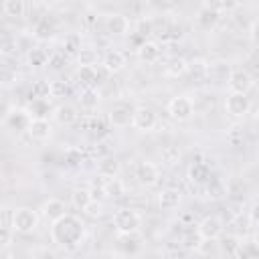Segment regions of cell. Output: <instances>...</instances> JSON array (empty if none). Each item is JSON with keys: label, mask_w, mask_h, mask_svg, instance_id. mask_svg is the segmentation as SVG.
<instances>
[{"label": "cell", "mask_w": 259, "mask_h": 259, "mask_svg": "<svg viewBox=\"0 0 259 259\" xmlns=\"http://www.w3.org/2000/svg\"><path fill=\"white\" fill-rule=\"evenodd\" d=\"M49 235H51V241L57 247H63L67 251H73V249H77V247L83 245V241L87 237V227L81 221V217L71 214V212H65L63 217H59L57 221L51 223Z\"/></svg>", "instance_id": "6da1fadb"}, {"label": "cell", "mask_w": 259, "mask_h": 259, "mask_svg": "<svg viewBox=\"0 0 259 259\" xmlns=\"http://www.w3.org/2000/svg\"><path fill=\"white\" fill-rule=\"evenodd\" d=\"M111 223H113V229H115L117 235H132V233L136 235L142 227V214L136 208H130V206L117 208L113 212Z\"/></svg>", "instance_id": "7a4b0ae2"}, {"label": "cell", "mask_w": 259, "mask_h": 259, "mask_svg": "<svg viewBox=\"0 0 259 259\" xmlns=\"http://www.w3.org/2000/svg\"><path fill=\"white\" fill-rule=\"evenodd\" d=\"M38 223H40V217L36 210L28 208V206H20L12 212V219H10V227L12 231L20 233V235H28V233H34L38 229Z\"/></svg>", "instance_id": "3957f363"}, {"label": "cell", "mask_w": 259, "mask_h": 259, "mask_svg": "<svg viewBox=\"0 0 259 259\" xmlns=\"http://www.w3.org/2000/svg\"><path fill=\"white\" fill-rule=\"evenodd\" d=\"M168 113L178 123L188 121L194 115V101L188 95H176L168 101Z\"/></svg>", "instance_id": "277c9868"}, {"label": "cell", "mask_w": 259, "mask_h": 259, "mask_svg": "<svg viewBox=\"0 0 259 259\" xmlns=\"http://www.w3.org/2000/svg\"><path fill=\"white\" fill-rule=\"evenodd\" d=\"M223 231H225V223L217 214H208L196 225V237L200 241H217L223 235Z\"/></svg>", "instance_id": "5b68a950"}, {"label": "cell", "mask_w": 259, "mask_h": 259, "mask_svg": "<svg viewBox=\"0 0 259 259\" xmlns=\"http://www.w3.org/2000/svg\"><path fill=\"white\" fill-rule=\"evenodd\" d=\"M158 125V115L148 105H138L132 109V127L138 132H152Z\"/></svg>", "instance_id": "8992f818"}, {"label": "cell", "mask_w": 259, "mask_h": 259, "mask_svg": "<svg viewBox=\"0 0 259 259\" xmlns=\"http://www.w3.org/2000/svg\"><path fill=\"white\" fill-rule=\"evenodd\" d=\"M251 109V99L247 97V93H237V91H229L225 97V111L231 117H245Z\"/></svg>", "instance_id": "52a82bcc"}, {"label": "cell", "mask_w": 259, "mask_h": 259, "mask_svg": "<svg viewBox=\"0 0 259 259\" xmlns=\"http://www.w3.org/2000/svg\"><path fill=\"white\" fill-rule=\"evenodd\" d=\"M227 87H229V91L249 93L253 87V77L249 75L247 69H233L227 77Z\"/></svg>", "instance_id": "ba28073f"}, {"label": "cell", "mask_w": 259, "mask_h": 259, "mask_svg": "<svg viewBox=\"0 0 259 259\" xmlns=\"http://www.w3.org/2000/svg\"><path fill=\"white\" fill-rule=\"evenodd\" d=\"M24 132L34 142H47L51 138V134H53V125H51V121L47 117H30Z\"/></svg>", "instance_id": "9c48e42d"}, {"label": "cell", "mask_w": 259, "mask_h": 259, "mask_svg": "<svg viewBox=\"0 0 259 259\" xmlns=\"http://www.w3.org/2000/svg\"><path fill=\"white\" fill-rule=\"evenodd\" d=\"M136 180L142 186H154V184H158V180H160L158 166L154 162H148V160L138 162V166H136Z\"/></svg>", "instance_id": "30bf717a"}, {"label": "cell", "mask_w": 259, "mask_h": 259, "mask_svg": "<svg viewBox=\"0 0 259 259\" xmlns=\"http://www.w3.org/2000/svg\"><path fill=\"white\" fill-rule=\"evenodd\" d=\"M101 65L107 73H119V71L125 69L127 59L119 49H109V51H105V55L101 59Z\"/></svg>", "instance_id": "8fae6325"}, {"label": "cell", "mask_w": 259, "mask_h": 259, "mask_svg": "<svg viewBox=\"0 0 259 259\" xmlns=\"http://www.w3.org/2000/svg\"><path fill=\"white\" fill-rule=\"evenodd\" d=\"M53 119L61 125H73L79 121V109L73 103H61L53 109Z\"/></svg>", "instance_id": "7c38bea8"}, {"label": "cell", "mask_w": 259, "mask_h": 259, "mask_svg": "<svg viewBox=\"0 0 259 259\" xmlns=\"http://www.w3.org/2000/svg\"><path fill=\"white\" fill-rule=\"evenodd\" d=\"M103 24H105V30H107L109 34H115V36L127 34V30H130V20H127V16H123V14H119V12L107 14Z\"/></svg>", "instance_id": "4fadbf2b"}, {"label": "cell", "mask_w": 259, "mask_h": 259, "mask_svg": "<svg viewBox=\"0 0 259 259\" xmlns=\"http://www.w3.org/2000/svg\"><path fill=\"white\" fill-rule=\"evenodd\" d=\"M182 202V192L178 188H164L158 192V204L160 208L164 210H172V208H178Z\"/></svg>", "instance_id": "5bb4252c"}, {"label": "cell", "mask_w": 259, "mask_h": 259, "mask_svg": "<svg viewBox=\"0 0 259 259\" xmlns=\"http://www.w3.org/2000/svg\"><path fill=\"white\" fill-rule=\"evenodd\" d=\"M119 170H121V166H119L117 158H113V156H103V158L97 160V174L105 180L115 178L119 174Z\"/></svg>", "instance_id": "9a60e30c"}, {"label": "cell", "mask_w": 259, "mask_h": 259, "mask_svg": "<svg viewBox=\"0 0 259 259\" xmlns=\"http://www.w3.org/2000/svg\"><path fill=\"white\" fill-rule=\"evenodd\" d=\"M40 210H42V217L53 223V221H57L59 217H63L67 212V206H65V202L61 198H49V200L42 202Z\"/></svg>", "instance_id": "2e32d148"}, {"label": "cell", "mask_w": 259, "mask_h": 259, "mask_svg": "<svg viewBox=\"0 0 259 259\" xmlns=\"http://www.w3.org/2000/svg\"><path fill=\"white\" fill-rule=\"evenodd\" d=\"M109 123L113 127H127V125H132V109L127 105H115L109 111Z\"/></svg>", "instance_id": "e0dca14e"}, {"label": "cell", "mask_w": 259, "mask_h": 259, "mask_svg": "<svg viewBox=\"0 0 259 259\" xmlns=\"http://www.w3.org/2000/svg\"><path fill=\"white\" fill-rule=\"evenodd\" d=\"M138 59L142 63H156L160 59V45L156 40H144L138 47Z\"/></svg>", "instance_id": "ac0fdd59"}, {"label": "cell", "mask_w": 259, "mask_h": 259, "mask_svg": "<svg viewBox=\"0 0 259 259\" xmlns=\"http://www.w3.org/2000/svg\"><path fill=\"white\" fill-rule=\"evenodd\" d=\"M188 69H190V65H188V61H186L184 57H172V59L166 63V67H164L166 75H168V77H174V79L186 75Z\"/></svg>", "instance_id": "d6986e66"}, {"label": "cell", "mask_w": 259, "mask_h": 259, "mask_svg": "<svg viewBox=\"0 0 259 259\" xmlns=\"http://www.w3.org/2000/svg\"><path fill=\"white\" fill-rule=\"evenodd\" d=\"M28 119H30V115H28V111L26 109H10L8 113H6V125H10L12 130H26V125H28Z\"/></svg>", "instance_id": "ffe728a7"}, {"label": "cell", "mask_w": 259, "mask_h": 259, "mask_svg": "<svg viewBox=\"0 0 259 259\" xmlns=\"http://www.w3.org/2000/svg\"><path fill=\"white\" fill-rule=\"evenodd\" d=\"M32 38H34V40H40V42L53 40V38H55V26H53L49 20L36 22V26H34V30H32Z\"/></svg>", "instance_id": "44dd1931"}, {"label": "cell", "mask_w": 259, "mask_h": 259, "mask_svg": "<svg viewBox=\"0 0 259 259\" xmlns=\"http://www.w3.org/2000/svg\"><path fill=\"white\" fill-rule=\"evenodd\" d=\"M219 243V249H221V253H225V255H231V257H235V253H237V249H239V245H241V239L239 237H235V235H227V237H219L217 239Z\"/></svg>", "instance_id": "7402d4cb"}, {"label": "cell", "mask_w": 259, "mask_h": 259, "mask_svg": "<svg viewBox=\"0 0 259 259\" xmlns=\"http://www.w3.org/2000/svg\"><path fill=\"white\" fill-rule=\"evenodd\" d=\"M2 10L10 18H22L26 12V4H24V0H4Z\"/></svg>", "instance_id": "603a6c76"}, {"label": "cell", "mask_w": 259, "mask_h": 259, "mask_svg": "<svg viewBox=\"0 0 259 259\" xmlns=\"http://www.w3.org/2000/svg\"><path fill=\"white\" fill-rule=\"evenodd\" d=\"M196 22H198L202 28H212V26L219 22V10H217V8H210V6L202 8V10L198 12V16H196Z\"/></svg>", "instance_id": "cb8c5ba5"}, {"label": "cell", "mask_w": 259, "mask_h": 259, "mask_svg": "<svg viewBox=\"0 0 259 259\" xmlns=\"http://www.w3.org/2000/svg\"><path fill=\"white\" fill-rule=\"evenodd\" d=\"M79 103L83 109H95L99 105V93L93 87H85L79 95Z\"/></svg>", "instance_id": "d4e9b609"}, {"label": "cell", "mask_w": 259, "mask_h": 259, "mask_svg": "<svg viewBox=\"0 0 259 259\" xmlns=\"http://www.w3.org/2000/svg\"><path fill=\"white\" fill-rule=\"evenodd\" d=\"M206 194H208L210 200L223 198V196L227 194V184L221 182L219 178H210V176H208V180H206Z\"/></svg>", "instance_id": "484cf974"}, {"label": "cell", "mask_w": 259, "mask_h": 259, "mask_svg": "<svg viewBox=\"0 0 259 259\" xmlns=\"http://www.w3.org/2000/svg\"><path fill=\"white\" fill-rule=\"evenodd\" d=\"M77 79H79V83H83L85 87H93V85L97 83V79H99V73H97L95 67H79Z\"/></svg>", "instance_id": "4316f807"}, {"label": "cell", "mask_w": 259, "mask_h": 259, "mask_svg": "<svg viewBox=\"0 0 259 259\" xmlns=\"http://www.w3.org/2000/svg\"><path fill=\"white\" fill-rule=\"evenodd\" d=\"M160 158H162V162L164 164H168V166H176L178 162H180V148L178 146H164L162 150H160Z\"/></svg>", "instance_id": "83f0119b"}, {"label": "cell", "mask_w": 259, "mask_h": 259, "mask_svg": "<svg viewBox=\"0 0 259 259\" xmlns=\"http://www.w3.org/2000/svg\"><path fill=\"white\" fill-rule=\"evenodd\" d=\"M77 61H79V67H95V63H97V51H93V49H79L77 51Z\"/></svg>", "instance_id": "f1b7e54d"}, {"label": "cell", "mask_w": 259, "mask_h": 259, "mask_svg": "<svg viewBox=\"0 0 259 259\" xmlns=\"http://www.w3.org/2000/svg\"><path fill=\"white\" fill-rule=\"evenodd\" d=\"M208 176H210V170H208V166L204 162H194L192 164V168H190V180H194V182H206Z\"/></svg>", "instance_id": "f546056e"}, {"label": "cell", "mask_w": 259, "mask_h": 259, "mask_svg": "<svg viewBox=\"0 0 259 259\" xmlns=\"http://www.w3.org/2000/svg\"><path fill=\"white\" fill-rule=\"evenodd\" d=\"M89 200H91V192H89V188H75L73 194H71V202H73V206L79 208V210H83L85 204H87Z\"/></svg>", "instance_id": "4dcf8cb0"}, {"label": "cell", "mask_w": 259, "mask_h": 259, "mask_svg": "<svg viewBox=\"0 0 259 259\" xmlns=\"http://www.w3.org/2000/svg\"><path fill=\"white\" fill-rule=\"evenodd\" d=\"M83 212L89 217V219H101L103 217V202L101 200H95V198H91L87 204H85V208H83Z\"/></svg>", "instance_id": "1f68e13d"}, {"label": "cell", "mask_w": 259, "mask_h": 259, "mask_svg": "<svg viewBox=\"0 0 259 259\" xmlns=\"http://www.w3.org/2000/svg\"><path fill=\"white\" fill-rule=\"evenodd\" d=\"M257 255H259V245L255 241H249V243L241 241V245L235 253V257H257Z\"/></svg>", "instance_id": "d6a6232c"}, {"label": "cell", "mask_w": 259, "mask_h": 259, "mask_svg": "<svg viewBox=\"0 0 259 259\" xmlns=\"http://www.w3.org/2000/svg\"><path fill=\"white\" fill-rule=\"evenodd\" d=\"M67 91H69V87H67V83H65V81H59V79L49 81V97L59 99V97H65V95H67Z\"/></svg>", "instance_id": "836d02e7"}, {"label": "cell", "mask_w": 259, "mask_h": 259, "mask_svg": "<svg viewBox=\"0 0 259 259\" xmlns=\"http://www.w3.org/2000/svg\"><path fill=\"white\" fill-rule=\"evenodd\" d=\"M32 99H47L49 97V81H34L30 87Z\"/></svg>", "instance_id": "e575fe53"}, {"label": "cell", "mask_w": 259, "mask_h": 259, "mask_svg": "<svg viewBox=\"0 0 259 259\" xmlns=\"http://www.w3.org/2000/svg\"><path fill=\"white\" fill-rule=\"evenodd\" d=\"M103 186H105V194H107V196L117 198V196L123 194V184L117 180V176H115V178H107V182H105Z\"/></svg>", "instance_id": "d590c367"}, {"label": "cell", "mask_w": 259, "mask_h": 259, "mask_svg": "<svg viewBox=\"0 0 259 259\" xmlns=\"http://www.w3.org/2000/svg\"><path fill=\"white\" fill-rule=\"evenodd\" d=\"M47 53L42 51V49H30L28 51V63H30V67H42V65H47Z\"/></svg>", "instance_id": "8d00e7d4"}, {"label": "cell", "mask_w": 259, "mask_h": 259, "mask_svg": "<svg viewBox=\"0 0 259 259\" xmlns=\"http://www.w3.org/2000/svg\"><path fill=\"white\" fill-rule=\"evenodd\" d=\"M12 239H14V231H12V227L0 225V251H2V249H8V247L12 245Z\"/></svg>", "instance_id": "74e56055"}, {"label": "cell", "mask_w": 259, "mask_h": 259, "mask_svg": "<svg viewBox=\"0 0 259 259\" xmlns=\"http://www.w3.org/2000/svg\"><path fill=\"white\" fill-rule=\"evenodd\" d=\"M63 47H65V53H69V55H77V51L81 49V40H79L77 34H71V36L65 38Z\"/></svg>", "instance_id": "f35d334b"}, {"label": "cell", "mask_w": 259, "mask_h": 259, "mask_svg": "<svg viewBox=\"0 0 259 259\" xmlns=\"http://www.w3.org/2000/svg\"><path fill=\"white\" fill-rule=\"evenodd\" d=\"M18 77H16V71L14 69H10V67H0V85H12L14 81H16Z\"/></svg>", "instance_id": "ab89813d"}, {"label": "cell", "mask_w": 259, "mask_h": 259, "mask_svg": "<svg viewBox=\"0 0 259 259\" xmlns=\"http://www.w3.org/2000/svg\"><path fill=\"white\" fill-rule=\"evenodd\" d=\"M65 53H61V51H57V53H53V55H49V59H47V63H49V67L51 69H55V71H59V69H63V65H65Z\"/></svg>", "instance_id": "60d3db41"}, {"label": "cell", "mask_w": 259, "mask_h": 259, "mask_svg": "<svg viewBox=\"0 0 259 259\" xmlns=\"http://www.w3.org/2000/svg\"><path fill=\"white\" fill-rule=\"evenodd\" d=\"M227 140H229V144H231V146H239L245 138H243V132H241L239 127H233V130L227 134Z\"/></svg>", "instance_id": "b9f144b4"}, {"label": "cell", "mask_w": 259, "mask_h": 259, "mask_svg": "<svg viewBox=\"0 0 259 259\" xmlns=\"http://www.w3.org/2000/svg\"><path fill=\"white\" fill-rule=\"evenodd\" d=\"M89 192H91V198H95V200H103L107 194H105V186L101 184V186H91L89 188Z\"/></svg>", "instance_id": "7bdbcfd3"}, {"label": "cell", "mask_w": 259, "mask_h": 259, "mask_svg": "<svg viewBox=\"0 0 259 259\" xmlns=\"http://www.w3.org/2000/svg\"><path fill=\"white\" fill-rule=\"evenodd\" d=\"M249 225H251V229L257 227V204H253L249 210Z\"/></svg>", "instance_id": "ee69618b"}, {"label": "cell", "mask_w": 259, "mask_h": 259, "mask_svg": "<svg viewBox=\"0 0 259 259\" xmlns=\"http://www.w3.org/2000/svg\"><path fill=\"white\" fill-rule=\"evenodd\" d=\"M144 2H150V0H144Z\"/></svg>", "instance_id": "f6af8a7d"}]
</instances>
